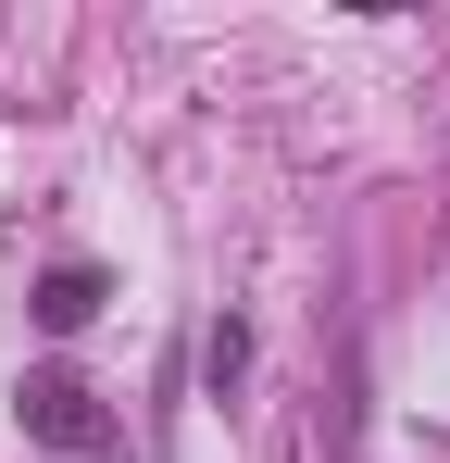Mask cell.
<instances>
[{
	"label": "cell",
	"instance_id": "cell-2",
	"mask_svg": "<svg viewBox=\"0 0 450 463\" xmlns=\"http://www.w3.org/2000/svg\"><path fill=\"white\" fill-rule=\"evenodd\" d=\"M88 313H100V263H51V276H38V326H51V338H75Z\"/></svg>",
	"mask_w": 450,
	"mask_h": 463
},
{
	"label": "cell",
	"instance_id": "cell-1",
	"mask_svg": "<svg viewBox=\"0 0 450 463\" xmlns=\"http://www.w3.org/2000/svg\"><path fill=\"white\" fill-rule=\"evenodd\" d=\"M13 413H25V439H38V451H63V463L126 451V426L100 413V388H88V376H63V364H38V376L13 388Z\"/></svg>",
	"mask_w": 450,
	"mask_h": 463
},
{
	"label": "cell",
	"instance_id": "cell-3",
	"mask_svg": "<svg viewBox=\"0 0 450 463\" xmlns=\"http://www.w3.org/2000/svg\"><path fill=\"white\" fill-rule=\"evenodd\" d=\"M250 351H263V338H250V313H213V326H201V388L225 401V388L250 376Z\"/></svg>",
	"mask_w": 450,
	"mask_h": 463
}]
</instances>
